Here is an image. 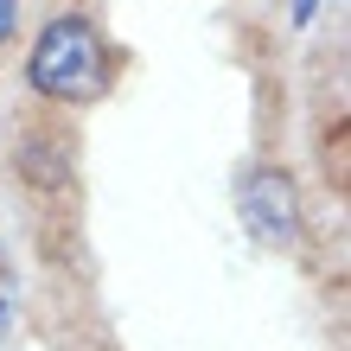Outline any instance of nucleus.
<instances>
[{"instance_id":"obj_4","label":"nucleus","mask_w":351,"mask_h":351,"mask_svg":"<svg viewBox=\"0 0 351 351\" xmlns=\"http://www.w3.org/2000/svg\"><path fill=\"white\" fill-rule=\"evenodd\" d=\"M0 345H7V300H0Z\"/></svg>"},{"instance_id":"obj_1","label":"nucleus","mask_w":351,"mask_h":351,"mask_svg":"<svg viewBox=\"0 0 351 351\" xmlns=\"http://www.w3.org/2000/svg\"><path fill=\"white\" fill-rule=\"evenodd\" d=\"M26 84L45 102H96L109 90V45H102L96 19L58 13L26 58Z\"/></svg>"},{"instance_id":"obj_3","label":"nucleus","mask_w":351,"mask_h":351,"mask_svg":"<svg viewBox=\"0 0 351 351\" xmlns=\"http://www.w3.org/2000/svg\"><path fill=\"white\" fill-rule=\"evenodd\" d=\"M13 13H19V0H0V45H7V32H13Z\"/></svg>"},{"instance_id":"obj_2","label":"nucleus","mask_w":351,"mask_h":351,"mask_svg":"<svg viewBox=\"0 0 351 351\" xmlns=\"http://www.w3.org/2000/svg\"><path fill=\"white\" fill-rule=\"evenodd\" d=\"M237 211H243V230L268 250H287L300 237V198H294V179L281 167H243L237 173Z\"/></svg>"}]
</instances>
